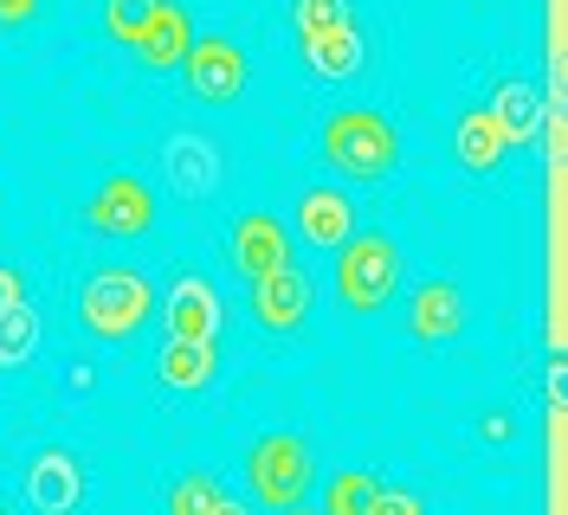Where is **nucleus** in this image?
Here are the masks:
<instances>
[{"instance_id": "nucleus-1", "label": "nucleus", "mask_w": 568, "mask_h": 515, "mask_svg": "<svg viewBox=\"0 0 568 515\" xmlns=\"http://www.w3.org/2000/svg\"><path fill=\"white\" fill-rule=\"evenodd\" d=\"M323 162L336 174H349V181H388L394 162H400V136H394V123L382 110H368V103H349V110H336L329 123H323Z\"/></svg>"}, {"instance_id": "nucleus-2", "label": "nucleus", "mask_w": 568, "mask_h": 515, "mask_svg": "<svg viewBox=\"0 0 568 515\" xmlns=\"http://www.w3.org/2000/svg\"><path fill=\"white\" fill-rule=\"evenodd\" d=\"M149 309H155V290H149V277L136 265H104V271L84 277V290H78V322L98 342H130L149 322Z\"/></svg>"}, {"instance_id": "nucleus-3", "label": "nucleus", "mask_w": 568, "mask_h": 515, "mask_svg": "<svg viewBox=\"0 0 568 515\" xmlns=\"http://www.w3.org/2000/svg\"><path fill=\"white\" fill-rule=\"evenodd\" d=\"M394 290H400V245L388 233H349L336 245V297H343V309L368 316V309L388 303Z\"/></svg>"}, {"instance_id": "nucleus-4", "label": "nucleus", "mask_w": 568, "mask_h": 515, "mask_svg": "<svg viewBox=\"0 0 568 515\" xmlns=\"http://www.w3.org/2000/svg\"><path fill=\"white\" fill-rule=\"evenodd\" d=\"M311 477H317V451H311V439H297V432H258V439H252L246 483H252V496H258L265 509L304 503Z\"/></svg>"}, {"instance_id": "nucleus-5", "label": "nucleus", "mask_w": 568, "mask_h": 515, "mask_svg": "<svg viewBox=\"0 0 568 515\" xmlns=\"http://www.w3.org/2000/svg\"><path fill=\"white\" fill-rule=\"evenodd\" d=\"M84 226H91L98 239H142V233L155 226V194H149V181H142V174H104L98 194H91V206H84Z\"/></svg>"}, {"instance_id": "nucleus-6", "label": "nucleus", "mask_w": 568, "mask_h": 515, "mask_svg": "<svg viewBox=\"0 0 568 515\" xmlns=\"http://www.w3.org/2000/svg\"><path fill=\"white\" fill-rule=\"evenodd\" d=\"M181 71H187V91L201 103H233L246 91V52H240V39H226V33H207V39L194 33Z\"/></svg>"}, {"instance_id": "nucleus-7", "label": "nucleus", "mask_w": 568, "mask_h": 515, "mask_svg": "<svg viewBox=\"0 0 568 515\" xmlns=\"http://www.w3.org/2000/svg\"><path fill=\"white\" fill-rule=\"evenodd\" d=\"M311 309H317V284H311V271L284 265V271H272V277H252V322H258V329L291 336Z\"/></svg>"}, {"instance_id": "nucleus-8", "label": "nucleus", "mask_w": 568, "mask_h": 515, "mask_svg": "<svg viewBox=\"0 0 568 515\" xmlns=\"http://www.w3.org/2000/svg\"><path fill=\"white\" fill-rule=\"evenodd\" d=\"M27 496H33L39 515H71L84 503V464L59 445L33 451V464H27Z\"/></svg>"}, {"instance_id": "nucleus-9", "label": "nucleus", "mask_w": 568, "mask_h": 515, "mask_svg": "<svg viewBox=\"0 0 568 515\" xmlns=\"http://www.w3.org/2000/svg\"><path fill=\"white\" fill-rule=\"evenodd\" d=\"M465 329V290L453 277H426L407 297V336L414 342H453Z\"/></svg>"}, {"instance_id": "nucleus-10", "label": "nucleus", "mask_w": 568, "mask_h": 515, "mask_svg": "<svg viewBox=\"0 0 568 515\" xmlns=\"http://www.w3.org/2000/svg\"><path fill=\"white\" fill-rule=\"evenodd\" d=\"M226 245H233V265L246 277H272V271L291 265V233H284L272 213H240L233 233H226Z\"/></svg>"}, {"instance_id": "nucleus-11", "label": "nucleus", "mask_w": 568, "mask_h": 515, "mask_svg": "<svg viewBox=\"0 0 568 515\" xmlns=\"http://www.w3.org/2000/svg\"><path fill=\"white\" fill-rule=\"evenodd\" d=\"M162 316H169V342H213L220 336V290L207 277H175Z\"/></svg>"}, {"instance_id": "nucleus-12", "label": "nucleus", "mask_w": 568, "mask_h": 515, "mask_svg": "<svg viewBox=\"0 0 568 515\" xmlns=\"http://www.w3.org/2000/svg\"><path fill=\"white\" fill-rule=\"evenodd\" d=\"M162 168H169V187H175L181 200H207L213 187H220V148L207 136H194V130H175Z\"/></svg>"}, {"instance_id": "nucleus-13", "label": "nucleus", "mask_w": 568, "mask_h": 515, "mask_svg": "<svg viewBox=\"0 0 568 515\" xmlns=\"http://www.w3.org/2000/svg\"><path fill=\"white\" fill-rule=\"evenodd\" d=\"M187 45H194V27H187V13H181L175 0H162V7L149 13V27H142V33L130 39L136 65H149V71H181Z\"/></svg>"}, {"instance_id": "nucleus-14", "label": "nucleus", "mask_w": 568, "mask_h": 515, "mask_svg": "<svg viewBox=\"0 0 568 515\" xmlns=\"http://www.w3.org/2000/svg\"><path fill=\"white\" fill-rule=\"evenodd\" d=\"M297 233L311 245H323V251H336V245L355 233V206L343 187H304L297 194Z\"/></svg>"}, {"instance_id": "nucleus-15", "label": "nucleus", "mask_w": 568, "mask_h": 515, "mask_svg": "<svg viewBox=\"0 0 568 515\" xmlns=\"http://www.w3.org/2000/svg\"><path fill=\"white\" fill-rule=\"evenodd\" d=\"M304 65H311V78H323V84H343V78H355V71L368 65V39H362V27H336V33H323L304 45Z\"/></svg>"}, {"instance_id": "nucleus-16", "label": "nucleus", "mask_w": 568, "mask_h": 515, "mask_svg": "<svg viewBox=\"0 0 568 515\" xmlns=\"http://www.w3.org/2000/svg\"><path fill=\"white\" fill-rule=\"evenodd\" d=\"M491 123L504 142H536V130H542V97H536V84H524V78H504L491 91Z\"/></svg>"}, {"instance_id": "nucleus-17", "label": "nucleus", "mask_w": 568, "mask_h": 515, "mask_svg": "<svg viewBox=\"0 0 568 515\" xmlns=\"http://www.w3.org/2000/svg\"><path fill=\"white\" fill-rule=\"evenodd\" d=\"M155 374L175 393H201V387L220 380V342H169L162 361H155Z\"/></svg>"}, {"instance_id": "nucleus-18", "label": "nucleus", "mask_w": 568, "mask_h": 515, "mask_svg": "<svg viewBox=\"0 0 568 515\" xmlns=\"http://www.w3.org/2000/svg\"><path fill=\"white\" fill-rule=\"evenodd\" d=\"M453 148H459V162H465L471 174H491L497 162H504V148H510V142L497 136L491 110H465L459 130H453Z\"/></svg>"}, {"instance_id": "nucleus-19", "label": "nucleus", "mask_w": 568, "mask_h": 515, "mask_svg": "<svg viewBox=\"0 0 568 515\" xmlns=\"http://www.w3.org/2000/svg\"><path fill=\"white\" fill-rule=\"evenodd\" d=\"M375 496H382V477L362 464V471H336L329 490H323V509L317 515H368L375 509Z\"/></svg>"}, {"instance_id": "nucleus-20", "label": "nucleus", "mask_w": 568, "mask_h": 515, "mask_svg": "<svg viewBox=\"0 0 568 515\" xmlns=\"http://www.w3.org/2000/svg\"><path fill=\"white\" fill-rule=\"evenodd\" d=\"M39 348V316L27 303L0 309V368H27Z\"/></svg>"}, {"instance_id": "nucleus-21", "label": "nucleus", "mask_w": 568, "mask_h": 515, "mask_svg": "<svg viewBox=\"0 0 568 515\" xmlns=\"http://www.w3.org/2000/svg\"><path fill=\"white\" fill-rule=\"evenodd\" d=\"M220 503H226V490H220L213 471H181L169 483V515H213Z\"/></svg>"}, {"instance_id": "nucleus-22", "label": "nucleus", "mask_w": 568, "mask_h": 515, "mask_svg": "<svg viewBox=\"0 0 568 515\" xmlns=\"http://www.w3.org/2000/svg\"><path fill=\"white\" fill-rule=\"evenodd\" d=\"M291 27H297V45L349 27V0H291Z\"/></svg>"}, {"instance_id": "nucleus-23", "label": "nucleus", "mask_w": 568, "mask_h": 515, "mask_svg": "<svg viewBox=\"0 0 568 515\" xmlns=\"http://www.w3.org/2000/svg\"><path fill=\"white\" fill-rule=\"evenodd\" d=\"M155 7H162V0H104V33L116 39V45H130V39L149 27Z\"/></svg>"}, {"instance_id": "nucleus-24", "label": "nucleus", "mask_w": 568, "mask_h": 515, "mask_svg": "<svg viewBox=\"0 0 568 515\" xmlns=\"http://www.w3.org/2000/svg\"><path fill=\"white\" fill-rule=\"evenodd\" d=\"M368 515H426V496L420 490H388V483H382V496H375Z\"/></svg>"}, {"instance_id": "nucleus-25", "label": "nucleus", "mask_w": 568, "mask_h": 515, "mask_svg": "<svg viewBox=\"0 0 568 515\" xmlns=\"http://www.w3.org/2000/svg\"><path fill=\"white\" fill-rule=\"evenodd\" d=\"M478 432H485V445H510V439H517V419L497 406V412H485V425H478Z\"/></svg>"}, {"instance_id": "nucleus-26", "label": "nucleus", "mask_w": 568, "mask_h": 515, "mask_svg": "<svg viewBox=\"0 0 568 515\" xmlns=\"http://www.w3.org/2000/svg\"><path fill=\"white\" fill-rule=\"evenodd\" d=\"M13 303H27V284H20L13 265H0V309H13Z\"/></svg>"}, {"instance_id": "nucleus-27", "label": "nucleus", "mask_w": 568, "mask_h": 515, "mask_svg": "<svg viewBox=\"0 0 568 515\" xmlns=\"http://www.w3.org/2000/svg\"><path fill=\"white\" fill-rule=\"evenodd\" d=\"M39 13V0H0V27H27Z\"/></svg>"}, {"instance_id": "nucleus-28", "label": "nucleus", "mask_w": 568, "mask_h": 515, "mask_svg": "<svg viewBox=\"0 0 568 515\" xmlns=\"http://www.w3.org/2000/svg\"><path fill=\"white\" fill-rule=\"evenodd\" d=\"M213 515H246V503H233V496H226V503H220Z\"/></svg>"}, {"instance_id": "nucleus-29", "label": "nucleus", "mask_w": 568, "mask_h": 515, "mask_svg": "<svg viewBox=\"0 0 568 515\" xmlns=\"http://www.w3.org/2000/svg\"><path fill=\"white\" fill-rule=\"evenodd\" d=\"M284 515H311V509H304V503H291V509H284Z\"/></svg>"}, {"instance_id": "nucleus-30", "label": "nucleus", "mask_w": 568, "mask_h": 515, "mask_svg": "<svg viewBox=\"0 0 568 515\" xmlns=\"http://www.w3.org/2000/svg\"><path fill=\"white\" fill-rule=\"evenodd\" d=\"M0 515H7V503H0Z\"/></svg>"}]
</instances>
